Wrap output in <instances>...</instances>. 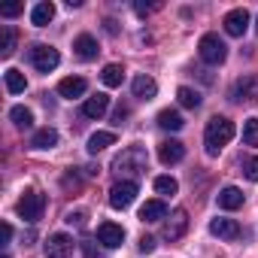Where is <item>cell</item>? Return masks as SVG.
Here are the masks:
<instances>
[{"instance_id": "74e56055", "label": "cell", "mask_w": 258, "mask_h": 258, "mask_svg": "<svg viewBox=\"0 0 258 258\" xmlns=\"http://www.w3.org/2000/svg\"><path fill=\"white\" fill-rule=\"evenodd\" d=\"M115 31H118V28H115V22H112V19H106V34H115Z\"/></svg>"}, {"instance_id": "e575fe53", "label": "cell", "mask_w": 258, "mask_h": 258, "mask_svg": "<svg viewBox=\"0 0 258 258\" xmlns=\"http://www.w3.org/2000/svg\"><path fill=\"white\" fill-rule=\"evenodd\" d=\"M0 237H4V243L13 240V225H10V222H4V228H0Z\"/></svg>"}, {"instance_id": "52a82bcc", "label": "cell", "mask_w": 258, "mask_h": 258, "mask_svg": "<svg viewBox=\"0 0 258 258\" xmlns=\"http://www.w3.org/2000/svg\"><path fill=\"white\" fill-rule=\"evenodd\" d=\"M231 100H237V103H252V100H258V73H246V76H240L237 82H234V88H231Z\"/></svg>"}, {"instance_id": "d590c367", "label": "cell", "mask_w": 258, "mask_h": 258, "mask_svg": "<svg viewBox=\"0 0 258 258\" xmlns=\"http://www.w3.org/2000/svg\"><path fill=\"white\" fill-rule=\"evenodd\" d=\"M82 219H85V213H67V222L70 225H82Z\"/></svg>"}, {"instance_id": "f1b7e54d", "label": "cell", "mask_w": 258, "mask_h": 258, "mask_svg": "<svg viewBox=\"0 0 258 258\" xmlns=\"http://www.w3.org/2000/svg\"><path fill=\"white\" fill-rule=\"evenodd\" d=\"M155 191H158V195H176V191H179V182H176L173 176H158V179H155Z\"/></svg>"}, {"instance_id": "5bb4252c", "label": "cell", "mask_w": 258, "mask_h": 258, "mask_svg": "<svg viewBox=\"0 0 258 258\" xmlns=\"http://www.w3.org/2000/svg\"><path fill=\"white\" fill-rule=\"evenodd\" d=\"M210 234H216L222 240H237L240 237V225L234 219H213L210 222Z\"/></svg>"}, {"instance_id": "ffe728a7", "label": "cell", "mask_w": 258, "mask_h": 258, "mask_svg": "<svg viewBox=\"0 0 258 258\" xmlns=\"http://www.w3.org/2000/svg\"><path fill=\"white\" fill-rule=\"evenodd\" d=\"M52 19H55V4H49V0H43V4H37V7L31 10V22H34L37 28H46Z\"/></svg>"}, {"instance_id": "d6a6232c", "label": "cell", "mask_w": 258, "mask_h": 258, "mask_svg": "<svg viewBox=\"0 0 258 258\" xmlns=\"http://www.w3.org/2000/svg\"><path fill=\"white\" fill-rule=\"evenodd\" d=\"M127 118V106H115V112H112V124H121Z\"/></svg>"}, {"instance_id": "1f68e13d", "label": "cell", "mask_w": 258, "mask_h": 258, "mask_svg": "<svg viewBox=\"0 0 258 258\" xmlns=\"http://www.w3.org/2000/svg\"><path fill=\"white\" fill-rule=\"evenodd\" d=\"M25 10V4H7L4 10H0V16H4V19H13V16H19Z\"/></svg>"}, {"instance_id": "7402d4cb", "label": "cell", "mask_w": 258, "mask_h": 258, "mask_svg": "<svg viewBox=\"0 0 258 258\" xmlns=\"http://www.w3.org/2000/svg\"><path fill=\"white\" fill-rule=\"evenodd\" d=\"M112 143H115V134H112V131H97V134L88 137V152L97 155V152H103V149L112 146Z\"/></svg>"}, {"instance_id": "2e32d148", "label": "cell", "mask_w": 258, "mask_h": 258, "mask_svg": "<svg viewBox=\"0 0 258 258\" xmlns=\"http://www.w3.org/2000/svg\"><path fill=\"white\" fill-rule=\"evenodd\" d=\"M134 97H140V100H152L155 94H158V85H155V79L152 76H146V73H140V76H134Z\"/></svg>"}, {"instance_id": "ba28073f", "label": "cell", "mask_w": 258, "mask_h": 258, "mask_svg": "<svg viewBox=\"0 0 258 258\" xmlns=\"http://www.w3.org/2000/svg\"><path fill=\"white\" fill-rule=\"evenodd\" d=\"M185 231H188V213L185 210H173L167 216V222H164V237L167 240H179Z\"/></svg>"}, {"instance_id": "44dd1931", "label": "cell", "mask_w": 258, "mask_h": 258, "mask_svg": "<svg viewBox=\"0 0 258 258\" xmlns=\"http://www.w3.org/2000/svg\"><path fill=\"white\" fill-rule=\"evenodd\" d=\"M219 207H222V210H237V207H243V191L234 188V185L222 188V191H219Z\"/></svg>"}, {"instance_id": "83f0119b", "label": "cell", "mask_w": 258, "mask_h": 258, "mask_svg": "<svg viewBox=\"0 0 258 258\" xmlns=\"http://www.w3.org/2000/svg\"><path fill=\"white\" fill-rule=\"evenodd\" d=\"M243 143L246 146H258V118H246V124H243Z\"/></svg>"}, {"instance_id": "e0dca14e", "label": "cell", "mask_w": 258, "mask_h": 258, "mask_svg": "<svg viewBox=\"0 0 258 258\" xmlns=\"http://www.w3.org/2000/svg\"><path fill=\"white\" fill-rule=\"evenodd\" d=\"M167 219V204L164 201H146L140 207V222H161Z\"/></svg>"}, {"instance_id": "7c38bea8", "label": "cell", "mask_w": 258, "mask_h": 258, "mask_svg": "<svg viewBox=\"0 0 258 258\" xmlns=\"http://www.w3.org/2000/svg\"><path fill=\"white\" fill-rule=\"evenodd\" d=\"M158 158H161V164H179L185 158V146L179 140H164L158 146Z\"/></svg>"}, {"instance_id": "8fae6325", "label": "cell", "mask_w": 258, "mask_h": 258, "mask_svg": "<svg viewBox=\"0 0 258 258\" xmlns=\"http://www.w3.org/2000/svg\"><path fill=\"white\" fill-rule=\"evenodd\" d=\"M97 240H100L103 246L115 249V246H121V243H124V228H121V225H115V222H103V225L97 228Z\"/></svg>"}, {"instance_id": "f546056e", "label": "cell", "mask_w": 258, "mask_h": 258, "mask_svg": "<svg viewBox=\"0 0 258 258\" xmlns=\"http://www.w3.org/2000/svg\"><path fill=\"white\" fill-rule=\"evenodd\" d=\"M13 52H16V31L7 25V28H4V43H0V55H4V58H10Z\"/></svg>"}, {"instance_id": "6da1fadb", "label": "cell", "mask_w": 258, "mask_h": 258, "mask_svg": "<svg viewBox=\"0 0 258 258\" xmlns=\"http://www.w3.org/2000/svg\"><path fill=\"white\" fill-rule=\"evenodd\" d=\"M231 140H234V121H231V118L216 115V118H210V121H207V131H204L207 155H219Z\"/></svg>"}, {"instance_id": "30bf717a", "label": "cell", "mask_w": 258, "mask_h": 258, "mask_svg": "<svg viewBox=\"0 0 258 258\" xmlns=\"http://www.w3.org/2000/svg\"><path fill=\"white\" fill-rule=\"evenodd\" d=\"M225 34H231V37H243L246 34V28H249V13L240 7V10H231L228 16H225Z\"/></svg>"}, {"instance_id": "7a4b0ae2", "label": "cell", "mask_w": 258, "mask_h": 258, "mask_svg": "<svg viewBox=\"0 0 258 258\" xmlns=\"http://www.w3.org/2000/svg\"><path fill=\"white\" fill-rule=\"evenodd\" d=\"M146 149L143 146H127L115 161H112V170L121 176V173H127V176H137V173H143L146 170Z\"/></svg>"}, {"instance_id": "9a60e30c", "label": "cell", "mask_w": 258, "mask_h": 258, "mask_svg": "<svg viewBox=\"0 0 258 258\" xmlns=\"http://www.w3.org/2000/svg\"><path fill=\"white\" fill-rule=\"evenodd\" d=\"M73 49H76V55L82 58V61H91V58H97V40L91 37V34H79L76 40H73Z\"/></svg>"}, {"instance_id": "cb8c5ba5", "label": "cell", "mask_w": 258, "mask_h": 258, "mask_svg": "<svg viewBox=\"0 0 258 258\" xmlns=\"http://www.w3.org/2000/svg\"><path fill=\"white\" fill-rule=\"evenodd\" d=\"M100 79H103V85H106V88H118V85H121V79H124L121 64H106V67H103V73H100Z\"/></svg>"}, {"instance_id": "f35d334b", "label": "cell", "mask_w": 258, "mask_h": 258, "mask_svg": "<svg viewBox=\"0 0 258 258\" xmlns=\"http://www.w3.org/2000/svg\"><path fill=\"white\" fill-rule=\"evenodd\" d=\"M255 34H258V19H255Z\"/></svg>"}, {"instance_id": "d4e9b609", "label": "cell", "mask_w": 258, "mask_h": 258, "mask_svg": "<svg viewBox=\"0 0 258 258\" xmlns=\"http://www.w3.org/2000/svg\"><path fill=\"white\" fill-rule=\"evenodd\" d=\"M158 124L164 127V131H179L185 121H182V115H179L176 109H161V112H158Z\"/></svg>"}, {"instance_id": "5b68a950", "label": "cell", "mask_w": 258, "mask_h": 258, "mask_svg": "<svg viewBox=\"0 0 258 258\" xmlns=\"http://www.w3.org/2000/svg\"><path fill=\"white\" fill-rule=\"evenodd\" d=\"M137 182L134 179H118L112 188H109V207L112 210H127L134 204V198H137Z\"/></svg>"}, {"instance_id": "484cf974", "label": "cell", "mask_w": 258, "mask_h": 258, "mask_svg": "<svg viewBox=\"0 0 258 258\" xmlns=\"http://www.w3.org/2000/svg\"><path fill=\"white\" fill-rule=\"evenodd\" d=\"M176 100H179L185 109H198V106H201V94H198L195 88H188V85H182V88L176 91Z\"/></svg>"}, {"instance_id": "d6986e66", "label": "cell", "mask_w": 258, "mask_h": 258, "mask_svg": "<svg viewBox=\"0 0 258 258\" xmlns=\"http://www.w3.org/2000/svg\"><path fill=\"white\" fill-rule=\"evenodd\" d=\"M58 146V131L55 127H40L31 137V149H55Z\"/></svg>"}, {"instance_id": "8992f818", "label": "cell", "mask_w": 258, "mask_h": 258, "mask_svg": "<svg viewBox=\"0 0 258 258\" xmlns=\"http://www.w3.org/2000/svg\"><path fill=\"white\" fill-rule=\"evenodd\" d=\"M16 210H19V216H22L25 222H40V219H43V210H46V195H40V191H25V198L16 204Z\"/></svg>"}, {"instance_id": "4fadbf2b", "label": "cell", "mask_w": 258, "mask_h": 258, "mask_svg": "<svg viewBox=\"0 0 258 258\" xmlns=\"http://www.w3.org/2000/svg\"><path fill=\"white\" fill-rule=\"evenodd\" d=\"M85 88H88V82H85L82 76H67V79H61V82H58V94H61V97H67V100L82 97V94H85Z\"/></svg>"}, {"instance_id": "3957f363", "label": "cell", "mask_w": 258, "mask_h": 258, "mask_svg": "<svg viewBox=\"0 0 258 258\" xmlns=\"http://www.w3.org/2000/svg\"><path fill=\"white\" fill-rule=\"evenodd\" d=\"M198 52H201V61L207 64H222L228 58V46L219 40V34H204L198 43Z\"/></svg>"}, {"instance_id": "4dcf8cb0", "label": "cell", "mask_w": 258, "mask_h": 258, "mask_svg": "<svg viewBox=\"0 0 258 258\" xmlns=\"http://www.w3.org/2000/svg\"><path fill=\"white\" fill-rule=\"evenodd\" d=\"M243 173L249 182H258V158H246L243 161Z\"/></svg>"}, {"instance_id": "9c48e42d", "label": "cell", "mask_w": 258, "mask_h": 258, "mask_svg": "<svg viewBox=\"0 0 258 258\" xmlns=\"http://www.w3.org/2000/svg\"><path fill=\"white\" fill-rule=\"evenodd\" d=\"M70 252H73L70 234H52L46 240V258H70Z\"/></svg>"}, {"instance_id": "603a6c76", "label": "cell", "mask_w": 258, "mask_h": 258, "mask_svg": "<svg viewBox=\"0 0 258 258\" xmlns=\"http://www.w3.org/2000/svg\"><path fill=\"white\" fill-rule=\"evenodd\" d=\"M4 79H7V91H10V94H19V91H25V88H28L25 73H22V70H16V67H10V70L4 73Z\"/></svg>"}, {"instance_id": "ac0fdd59", "label": "cell", "mask_w": 258, "mask_h": 258, "mask_svg": "<svg viewBox=\"0 0 258 258\" xmlns=\"http://www.w3.org/2000/svg\"><path fill=\"white\" fill-rule=\"evenodd\" d=\"M106 109H109V97L106 94H94V97H88L82 103V115H88V118H100Z\"/></svg>"}, {"instance_id": "4316f807", "label": "cell", "mask_w": 258, "mask_h": 258, "mask_svg": "<svg viewBox=\"0 0 258 258\" xmlns=\"http://www.w3.org/2000/svg\"><path fill=\"white\" fill-rule=\"evenodd\" d=\"M10 118H13L16 127H31V124H34V112H31L28 106H13V109H10Z\"/></svg>"}, {"instance_id": "277c9868", "label": "cell", "mask_w": 258, "mask_h": 258, "mask_svg": "<svg viewBox=\"0 0 258 258\" xmlns=\"http://www.w3.org/2000/svg\"><path fill=\"white\" fill-rule=\"evenodd\" d=\"M28 58H31V64H34L40 73H52V70L58 67V61H61L58 49H55V46H46V43H37V46H31Z\"/></svg>"}, {"instance_id": "836d02e7", "label": "cell", "mask_w": 258, "mask_h": 258, "mask_svg": "<svg viewBox=\"0 0 258 258\" xmlns=\"http://www.w3.org/2000/svg\"><path fill=\"white\" fill-rule=\"evenodd\" d=\"M140 252H146V255L155 252V240L152 237H140Z\"/></svg>"}, {"instance_id": "8d00e7d4", "label": "cell", "mask_w": 258, "mask_h": 258, "mask_svg": "<svg viewBox=\"0 0 258 258\" xmlns=\"http://www.w3.org/2000/svg\"><path fill=\"white\" fill-rule=\"evenodd\" d=\"M82 249H85V255H88V258H103V255H100V252H97L91 243H82Z\"/></svg>"}]
</instances>
